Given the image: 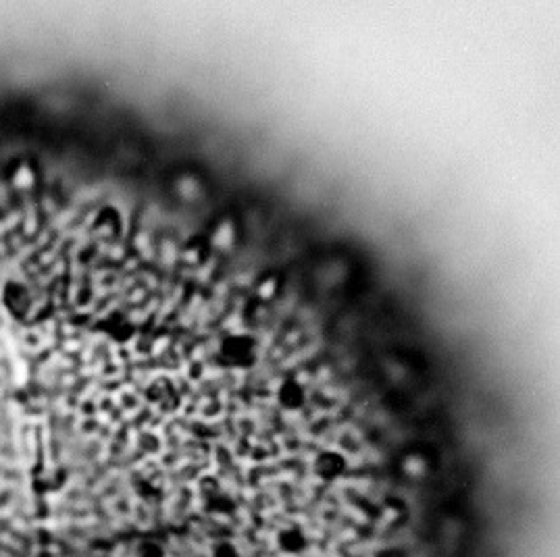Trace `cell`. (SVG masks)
I'll use <instances>...</instances> for the list:
<instances>
[{"label": "cell", "mask_w": 560, "mask_h": 557, "mask_svg": "<svg viewBox=\"0 0 560 557\" xmlns=\"http://www.w3.org/2000/svg\"><path fill=\"white\" fill-rule=\"evenodd\" d=\"M275 545L281 553L285 556H300L306 551L309 547V539H306V532L296 526V524H287V526H281L275 534Z\"/></svg>", "instance_id": "1"}, {"label": "cell", "mask_w": 560, "mask_h": 557, "mask_svg": "<svg viewBox=\"0 0 560 557\" xmlns=\"http://www.w3.org/2000/svg\"><path fill=\"white\" fill-rule=\"evenodd\" d=\"M315 472L323 478V480H333L344 472V460L337 454H325L317 460Z\"/></svg>", "instance_id": "2"}, {"label": "cell", "mask_w": 560, "mask_h": 557, "mask_svg": "<svg viewBox=\"0 0 560 557\" xmlns=\"http://www.w3.org/2000/svg\"><path fill=\"white\" fill-rule=\"evenodd\" d=\"M136 557H165V547L156 541H140L136 547Z\"/></svg>", "instance_id": "3"}, {"label": "cell", "mask_w": 560, "mask_h": 557, "mask_svg": "<svg viewBox=\"0 0 560 557\" xmlns=\"http://www.w3.org/2000/svg\"><path fill=\"white\" fill-rule=\"evenodd\" d=\"M213 557H242L237 547L230 541H221L213 547Z\"/></svg>", "instance_id": "4"}]
</instances>
